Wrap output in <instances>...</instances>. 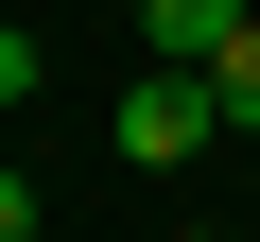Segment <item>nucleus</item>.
<instances>
[{
    "mask_svg": "<svg viewBox=\"0 0 260 242\" xmlns=\"http://www.w3.org/2000/svg\"><path fill=\"white\" fill-rule=\"evenodd\" d=\"M104 139L139 156V173H191V156L225 139V87H208V69H139V87H121V121H104Z\"/></svg>",
    "mask_w": 260,
    "mask_h": 242,
    "instance_id": "obj_1",
    "label": "nucleus"
},
{
    "mask_svg": "<svg viewBox=\"0 0 260 242\" xmlns=\"http://www.w3.org/2000/svg\"><path fill=\"white\" fill-rule=\"evenodd\" d=\"M243 35H260V0H139V52L156 69H225Z\"/></svg>",
    "mask_w": 260,
    "mask_h": 242,
    "instance_id": "obj_2",
    "label": "nucleus"
},
{
    "mask_svg": "<svg viewBox=\"0 0 260 242\" xmlns=\"http://www.w3.org/2000/svg\"><path fill=\"white\" fill-rule=\"evenodd\" d=\"M208 87H225V139H260V35H243V52H225Z\"/></svg>",
    "mask_w": 260,
    "mask_h": 242,
    "instance_id": "obj_3",
    "label": "nucleus"
},
{
    "mask_svg": "<svg viewBox=\"0 0 260 242\" xmlns=\"http://www.w3.org/2000/svg\"><path fill=\"white\" fill-rule=\"evenodd\" d=\"M35 87H52V52H35L18 18H0V104H35Z\"/></svg>",
    "mask_w": 260,
    "mask_h": 242,
    "instance_id": "obj_4",
    "label": "nucleus"
},
{
    "mask_svg": "<svg viewBox=\"0 0 260 242\" xmlns=\"http://www.w3.org/2000/svg\"><path fill=\"white\" fill-rule=\"evenodd\" d=\"M0 242H52V208H35V190H18V173H0Z\"/></svg>",
    "mask_w": 260,
    "mask_h": 242,
    "instance_id": "obj_5",
    "label": "nucleus"
}]
</instances>
